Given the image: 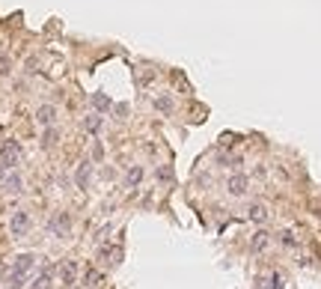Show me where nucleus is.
Returning <instances> with one entry per match:
<instances>
[{
  "label": "nucleus",
  "mask_w": 321,
  "mask_h": 289,
  "mask_svg": "<svg viewBox=\"0 0 321 289\" xmlns=\"http://www.w3.org/2000/svg\"><path fill=\"white\" fill-rule=\"evenodd\" d=\"M21 158V146H18V140H6L3 146H0V179L6 176V170H15Z\"/></svg>",
  "instance_id": "1"
},
{
  "label": "nucleus",
  "mask_w": 321,
  "mask_h": 289,
  "mask_svg": "<svg viewBox=\"0 0 321 289\" xmlns=\"http://www.w3.org/2000/svg\"><path fill=\"white\" fill-rule=\"evenodd\" d=\"M48 230H51L57 239H65V236L71 233V218H68V212H54L51 221H48Z\"/></svg>",
  "instance_id": "2"
},
{
  "label": "nucleus",
  "mask_w": 321,
  "mask_h": 289,
  "mask_svg": "<svg viewBox=\"0 0 321 289\" xmlns=\"http://www.w3.org/2000/svg\"><path fill=\"white\" fill-rule=\"evenodd\" d=\"M9 233L15 236V239H21V236H27L30 233V215L27 212H12V218H9Z\"/></svg>",
  "instance_id": "3"
},
{
  "label": "nucleus",
  "mask_w": 321,
  "mask_h": 289,
  "mask_svg": "<svg viewBox=\"0 0 321 289\" xmlns=\"http://www.w3.org/2000/svg\"><path fill=\"white\" fill-rule=\"evenodd\" d=\"M247 185H250V179H247L244 173H232V176L226 179V191H229L232 197H244V194H247Z\"/></svg>",
  "instance_id": "4"
},
{
  "label": "nucleus",
  "mask_w": 321,
  "mask_h": 289,
  "mask_svg": "<svg viewBox=\"0 0 321 289\" xmlns=\"http://www.w3.org/2000/svg\"><path fill=\"white\" fill-rule=\"evenodd\" d=\"M89 182H92V164H89V161H81L78 170H75V185H78L81 191H86Z\"/></svg>",
  "instance_id": "5"
},
{
  "label": "nucleus",
  "mask_w": 321,
  "mask_h": 289,
  "mask_svg": "<svg viewBox=\"0 0 321 289\" xmlns=\"http://www.w3.org/2000/svg\"><path fill=\"white\" fill-rule=\"evenodd\" d=\"M36 122H39L42 128L54 125V122H57V107H54V104H42L39 111H36Z\"/></svg>",
  "instance_id": "6"
},
{
  "label": "nucleus",
  "mask_w": 321,
  "mask_h": 289,
  "mask_svg": "<svg viewBox=\"0 0 321 289\" xmlns=\"http://www.w3.org/2000/svg\"><path fill=\"white\" fill-rule=\"evenodd\" d=\"M33 265H36V257H33V254H18V257L12 260V271H18V274H27Z\"/></svg>",
  "instance_id": "7"
},
{
  "label": "nucleus",
  "mask_w": 321,
  "mask_h": 289,
  "mask_svg": "<svg viewBox=\"0 0 321 289\" xmlns=\"http://www.w3.org/2000/svg\"><path fill=\"white\" fill-rule=\"evenodd\" d=\"M89 101H92V107H95V114H107V111H113V101L107 98L104 93H92V96H89Z\"/></svg>",
  "instance_id": "8"
},
{
  "label": "nucleus",
  "mask_w": 321,
  "mask_h": 289,
  "mask_svg": "<svg viewBox=\"0 0 321 289\" xmlns=\"http://www.w3.org/2000/svg\"><path fill=\"white\" fill-rule=\"evenodd\" d=\"M21 188H24L21 176H18V173L12 170V173H9V176L3 179V191H6V194H21Z\"/></svg>",
  "instance_id": "9"
},
{
  "label": "nucleus",
  "mask_w": 321,
  "mask_h": 289,
  "mask_svg": "<svg viewBox=\"0 0 321 289\" xmlns=\"http://www.w3.org/2000/svg\"><path fill=\"white\" fill-rule=\"evenodd\" d=\"M140 182H143V167H140V164L128 167V173H125V188H137Z\"/></svg>",
  "instance_id": "10"
},
{
  "label": "nucleus",
  "mask_w": 321,
  "mask_h": 289,
  "mask_svg": "<svg viewBox=\"0 0 321 289\" xmlns=\"http://www.w3.org/2000/svg\"><path fill=\"white\" fill-rule=\"evenodd\" d=\"M57 140H60V128H57V125H48V128L42 131V140H39V143H42L45 149H51V146H57Z\"/></svg>",
  "instance_id": "11"
},
{
  "label": "nucleus",
  "mask_w": 321,
  "mask_h": 289,
  "mask_svg": "<svg viewBox=\"0 0 321 289\" xmlns=\"http://www.w3.org/2000/svg\"><path fill=\"white\" fill-rule=\"evenodd\" d=\"M155 111H158V114H164V117H170V114L175 111V104H172V98H170V96H158V98H155Z\"/></svg>",
  "instance_id": "12"
},
{
  "label": "nucleus",
  "mask_w": 321,
  "mask_h": 289,
  "mask_svg": "<svg viewBox=\"0 0 321 289\" xmlns=\"http://www.w3.org/2000/svg\"><path fill=\"white\" fill-rule=\"evenodd\" d=\"M51 277H54V268H45L39 277L30 283V289H51Z\"/></svg>",
  "instance_id": "13"
},
{
  "label": "nucleus",
  "mask_w": 321,
  "mask_h": 289,
  "mask_svg": "<svg viewBox=\"0 0 321 289\" xmlns=\"http://www.w3.org/2000/svg\"><path fill=\"white\" fill-rule=\"evenodd\" d=\"M250 221H256V224L268 221V209L262 203H253V206H250Z\"/></svg>",
  "instance_id": "14"
},
{
  "label": "nucleus",
  "mask_w": 321,
  "mask_h": 289,
  "mask_svg": "<svg viewBox=\"0 0 321 289\" xmlns=\"http://www.w3.org/2000/svg\"><path fill=\"white\" fill-rule=\"evenodd\" d=\"M75 263H65V265H60V277H63V283L65 286H71V283H75Z\"/></svg>",
  "instance_id": "15"
},
{
  "label": "nucleus",
  "mask_w": 321,
  "mask_h": 289,
  "mask_svg": "<svg viewBox=\"0 0 321 289\" xmlns=\"http://www.w3.org/2000/svg\"><path fill=\"white\" fill-rule=\"evenodd\" d=\"M98 128H101V114H89V117L84 120V131L98 134Z\"/></svg>",
  "instance_id": "16"
},
{
  "label": "nucleus",
  "mask_w": 321,
  "mask_h": 289,
  "mask_svg": "<svg viewBox=\"0 0 321 289\" xmlns=\"http://www.w3.org/2000/svg\"><path fill=\"white\" fill-rule=\"evenodd\" d=\"M6 286H9V289H21V286H24V274H18V271H9V277H6Z\"/></svg>",
  "instance_id": "17"
},
{
  "label": "nucleus",
  "mask_w": 321,
  "mask_h": 289,
  "mask_svg": "<svg viewBox=\"0 0 321 289\" xmlns=\"http://www.w3.org/2000/svg\"><path fill=\"white\" fill-rule=\"evenodd\" d=\"M268 247V233H256L253 236V250H265Z\"/></svg>",
  "instance_id": "18"
},
{
  "label": "nucleus",
  "mask_w": 321,
  "mask_h": 289,
  "mask_svg": "<svg viewBox=\"0 0 321 289\" xmlns=\"http://www.w3.org/2000/svg\"><path fill=\"white\" fill-rule=\"evenodd\" d=\"M92 161H95V164H101V161H104V146H101L98 140H92Z\"/></svg>",
  "instance_id": "19"
},
{
  "label": "nucleus",
  "mask_w": 321,
  "mask_h": 289,
  "mask_svg": "<svg viewBox=\"0 0 321 289\" xmlns=\"http://www.w3.org/2000/svg\"><path fill=\"white\" fill-rule=\"evenodd\" d=\"M84 280H86V286H98V283H101V274H98V271H86Z\"/></svg>",
  "instance_id": "20"
},
{
  "label": "nucleus",
  "mask_w": 321,
  "mask_h": 289,
  "mask_svg": "<svg viewBox=\"0 0 321 289\" xmlns=\"http://www.w3.org/2000/svg\"><path fill=\"white\" fill-rule=\"evenodd\" d=\"M158 179H172V170L170 167H164V170L158 167Z\"/></svg>",
  "instance_id": "21"
}]
</instances>
